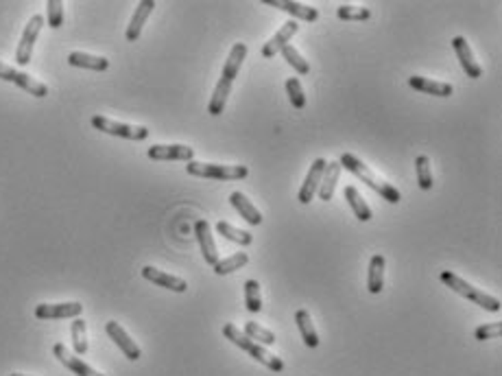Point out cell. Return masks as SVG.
Instances as JSON below:
<instances>
[{"instance_id": "34", "label": "cell", "mask_w": 502, "mask_h": 376, "mask_svg": "<svg viewBox=\"0 0 502 376\" xmlns=\"http://www.w3.org/2000/svg\"><path fill=\"white\" fill-rule=\"evenodd\" d=\"M245 302L249 313H260L263 311V298H260V285L258 280H247L245 283Z\"/></svg>"}, {"instance_id": "3", "label": "cell", "mask_w": 502, "mask_h": 376, "mask_svg": "<svg viewBox=\"0 0 502 376\" xmlns=\"http://www.w3.org/2000/svg\"><path fill=\"white\" fill-rule=\"evenodd\" d=\"M223 335H225V339H230L240 350H245L249 357H253L258 363H263L265 368H269L273 372H284V361L282 359L275 357V354H271L265 346H260V344L251 342L249 337H245L243 330H238L234 324H225L223 326Z\"/></svg>"}, {"instance_id": "17", "label": "cell", "mask_w": 502, "mask_h": 376, "mask_svg": "<svg viewBox=\"0 0 502 376\" xmlns=\"http://www.w3.org/2000/svg\"><path fill=\"white\" fill-rule=\"evenodd\" d=\"M299 31V25H297V20H289V22L282 27V29H279L271 39H269V42L263 46V57H275L279 51H282L286 44H291V37L295 35Z\"/></svg>"}, {"instance_id": "4", "label": "cell", "mask_w": 502, "mask_h": 376, "mask_svg": "<svg viewBox=\"0 0 502 376\" xmlns=\"http://www.w3.org/2000/svg\"><path fill=\"white\" fill-rule=\"evenodd\" d=\"M439 278H441V283H444L448 289H452L454 293H458V295H463V298L472 300L474 304L483 306L485 311H491V313H498V311H500V300H498V298H494V295L483 293L480 289L472 287L470 283H465L463 278H461V275H456V273H452V271L446 269V271L439 273Z\"/></svg>"}, {"instance_id": "16", "label": "cell", "mask_w": 502, "mask_h": 376, "mask_svg": "<svg viewBox=\"0 0 502 376\" xmlns=\"http://www.w3.org/2000/svg\"><path fill=\"white\" fill-rule=\"evenodd\" d=\"M53 354L55 357L62 361L70 372H74L77 376H105V374H100L96 372L92 365H88L86 361H81L79 357H74V354H70V350L64 346V344H55L53 346Z\"/></svg>"}, {"instance_id": "1", "label": "cell", "mask_w": 502, "mask_h": 376, "mask_svg": "<svg viewBox=\"0 0 502 376\" xmlns=\"http://www.w3.org/2000/svg\"><path fill=\"white\" fill-rule=\"evenodd\" d=\"M245 57H247V44L243 42H236L230 51V57H227V62H225V68H223V74H220L218 79V84L212 92V98H210V103H208V112L212 116H218L220 112L225 110V103H227V96L232 92V86H234V79L238 77V70L240 66H243L245 62Z\"/></svg>"}, {"instance_id": "10", "label": "cell", "mask_w": 502, "mask_h": 376, "mask_svg": "<svg viewBox=\"0 0 502 376\" xmlns=\"http://www.w3.org/2000/svg\"><path fill=\"white\" fill-rule=\"evenodd\" d=\"M105 332L110 335V339L123 350V354L129 359V361H138L140 357H143V350L138 348V344L129 337L127 330L120 326L118 322H107L105 324Z\"/></svg>"}, {"instance_id": "12", "label": "cell", "mask_w": 502, "mask_h": 376, "mask_svg": "<svg viewBox=\"0 0 502 376\" xmlns=\"http://www.w3.org/2000/svg\"><path fill=\"white\" fill-rule=\"evenodd\" d=\"M194 234H197V241H199V247L204 252V261L214 267L218 263V249H216V241L212 236V230H210V223L206 219H199L194 223Z\"/></svg>"}, {"instance_id": "23", "label": "cell", "mask_w": 502, "mask_h": 376, "mask_svg": "<svg viewBox=\"0 0 502 376\" xmlns=\"http://www.w3.org/2000/svg\"><path fill=\"white\" fill-rule=\"evenodd\" d=\"M385 287V256L374 254L369 261V275H367V289L369 293L378 295Z\"/></svg>"}, {"instance_id": "36", "label": "cell", "mask_w": 502, "mask_h": 376, "mask_svg": "<svg viewBox=\"0 0 502 376\" xmlns=\"http://www.w3.org/2000/svg\"><path fill=\"white\" fill-rule=\"evenodd\" d=\"M48 27L59 29L64 25V3L62 0H48Z\"/></svg>"}, {"instance_id": "31", "label": "cell", "mask_w": 502, "mask_h": 376, "mask_svg": "<svg viewBox=\"0 0 502 376\" xmlns=\"http://www.w3.org/2000/svg\"><path fill=\"white\" fill-rule=\"evenodd\" d=\"M88 326L81 318H74L72 326H70V335H72V346L77 354H86L88 352V335H86Z\"/></svg>"}, {"instance_id": "24", "label": "cell", "mask_w": 502, "mask_h": 376, "mask_svg": "<svg viewBox=\"0 0 502 376\" xmlns=\"http://www.w3.org/2000/svg\"><path fill=\"white\" fill-rule=\"evenodd\" d=\"M338 175H341V164L338 162H328L326 164V171H324V177H321V184H319V197L324 202H330L332 195L336 190V182H338Z\"/></svg>"}, {"instance_id": "37", "label": "cell", "mask_w": 502, "mask_h": 376, "mask_svg": "<svg viewBox=\"0 0 502 376\" xmlns=\"http://www.w3.org/2000/svg\"><path fill=\"white\" fill-rule=\"evenodd\" d=\"M500 332H502L500 322H494V324H483V326H478V328L474 330V337H476L478 342H487V339H496Z\"/></svg>"}, {"instance_id": "11", "label": "cell", "mask_w": 502, "mask_h": 376, "mask_svg": "<svg viewBox=\"0 0 502 376\" xmlns=\"http://www.w3.org/2000/svg\"><path fill=\"white\" fill-rule=\"evenodd\" d=\"M452 48H454V53H456V57H458L461 68L465 70V74H468L470 79L483 77V66H480L476 59H474V53H472V48H470V44H468V39H465L463 35H456V37L452 39Z\"/></svg>"}, {"instance_id": "30", "label": "cell", "mask_w": 502, "mask_h": 376, "mask_svg": "<svg viewBox=\"0 0 502 376\" xmlns=\"http://www.w3.org/2000/svg\"><path fill=\"white\" fill-rule=\"evenodd\" d=\"M415 173H417V184L421 190H430L432 188V171H430V160L428 155H417L415 160Z\"/></svg>"}, {"instance_id": "5", "label": "cell", "mask_w": 502, "mask_h": 376, "mask_svg": "<svg viewBox=\"0 0 502 376\" xmlns=\"http://www.w3.org/2000/svg\"><path fill=\"white\" fill-rule=\"evenodd\" d=\"M188 173L194 177H206V180H220V182H232V180H245L249 175V169L243 164L227 167V164H204V162H188Z\"/></svg>"}, {"instance_id": "33", "label": "cell", "mask_w": 502, "mask_h": 376, "mask_svg": "<svg viewBox=\"0 0 502 376\" xmlns=\"http://www.w3.org/2000/svg\"><path fill=\"white\" fill-rule=\"evenodd\" d=\"M279 53H282L284 55V59H286V62L299 72V74H308L310 72V66H308V59H304V57H301L299 55V51L293 46V44H286L282 51H279Z\"/></svg>"}, {"instance_id": "14", "label": "cell", "mask_w": 502, "mask_h": 376, "mask_svg": "<svg viewBox=\"0 0 502 376\" xmlns=\"http://www.w3.org/2000/svg\"><path fill=\"white\" fill-rule=\"evenodd\" d=\"M143 278L157 285V287H164L169 291H175V293H186L188 285L184 278H179V275H173V273H164L162 269H155L151 265H147L143 269Z\"/></svg>"}, {"instance_id": "13", "label": "cell", "mask_w": 502, "mask_h": 376, "mask_svg": "<svg viewBox=\"0 0 502 376\" xmlns=\"http://www.w3.org/2000/svg\"><path fill=\"white\" fill-rule=\"evenodd\" d=\"M147 155L151 160H182L190 162L194 157V149L188 145H153L149 147Z\"/></svg>"}, {"instance_id": "9", "label": "cell", "mask_w": 502, "mask_h": 376, "mask_svg": "<svg viewBox=\"0 0 502 376\" xmlns=\"http://www.w3.org/2000/svg\"><path fill=\"white\" fill-rule=\"evenodd\" d=\"M84 313L81 302H64V304H37L35 318L37 320H66V318H79Z\"/></svg>"}, {"instance_id": "15", "label": "cell", "mask_w": 502, "mask_h": 376, "mask_svg": "<svg viewBox=\"0 0 502 376\" xmlns=\"http://www.w3.org/2000/svg\"><path fill=\"white\" fill-rule=\"evenodd\" d=\"M326 164H328V162L324 160V157H317V160L312 162V167H310V171H308V175H306L304 184H301V188H299V197H297V200H299L301 204H310V202H312V195L319 190V184H321V177H324Z\"/></svg>"}, {"instance_id": "26", "label": "cell", "mask_w": 502, "mask_h": 376, "mask_svg": "<svg viewBox=\"0 0 502 376\" xmlns=\"http://www.w3.org/2000/svg\"><path fill=\"white\" fill-rule=\"evenodd\" d=\"M345 200H348V204H350V208L354 210V214H356V219L358 221H369L371 216H374V212H371V208L367 206V202L363 200V195L358 193V188L356 186H345Z\"/></svg>"}, {"instance_id": "20", "label": "cell", "mask_w": 502, "mask_h": 376, "mask_svg": "<svg viewBox=\"0 0 502 376\" xmlns=\"http://www.w3.org/2000/svg\"><path fill=\"white\" fill-rule=\"evenodd\" d=\"M230 204L238 210V214L243 216L247 223H251V226H260V223H263V214H260V210L251 204V200H247L243 193L234 190V193L230 195Z\"/></svg>"}, {"instance_id": "7", "label": "cell", "mask_w": 502, "mask_h": 376, "mask_svg": "<svg viewBox=\"0 0 502 376\" xmlns=\"http://www.w3.org/2000/svg\"><path fill=\"white\" fill-rule=\"evenodd\" d=\"M0 79H3V82H11V84H15L18 88L27 90L29 94H33V96H37V98H44V96L48 94L46 84L37 82V79L29 77L27 72H20V70L7 66V64H3V62H0Z\"/></svg>"}, {"instance_id": "27", "label": "cell", "mask_w": 502, "mask_h": 376, "mask_svg": "<svg viewBox=\"0 0 502 376\" xmlns=\"http://www.w3.org/2000/svg\"><path fill=\"white\" fill-rule=\"evenodd\" d=\"M216 232L220 236H225L227 241L238 243V245H251L253 243V234H249L247 230H238V228H234L227 221H218L216 223Z\"/></svg>"}, {"instance_id": "21", "label": "cell", "mask_w": 502, "mask_h": 376, "mask_svg": "<svg viewBox=\"0 0 502 376\" xmlns=\"http://www.w3.org/2000/svg\"><path fill=\"white\" fill-rule=\"evenodd\" d=\"M68 64L74 66V68H88V70L103 72V70L110 68V59L98 57V55H90V53H81V51H72L68 55Z\"/></svg>"}, {"instance_id": "38", "label": "cell", "mask_w": 502, "mask_h": 376, "mask_svg": "<svg viewBox=\"0 0 502 376\" xmlns=\"http://www.w3.org/2000/svg\"><path fill=\"white\" fill-rule=\"evenodd\" d=\"M9 376H27V374H9Z\"/></svg>"}, {"instance_id": "2", "label": "cell", "mask_w": 502, "mask_h": 376, "mask_svg": "<svg viewBox=\"0 0 502 376\" xmlns=\"http://www.w3.org/2000/svg\"><path fill=\"white\" fill-rule=\"evenodd\" d=\"M338 164H341V169H345V171H350L352 175H356L360 182H365L369 188H374L380 197H383L385 202H389V204H399V200H402V195H399V190L393 186V184H389V182H385L383 177H378L363 160H360V157H356L354 153H343L338 157Z\"/></svg>"}, {"instance_id": "32", "label": "cell", "mask_w": 502, "mask_h": 376, "mask_svg": "<svg viewBox=\"0 0 502 376\" xmlns=\"http://www.w3.org/2000/svg\"><path fill=\"white\" fill-rule=\"evenodd\" d=\"M286 94L291 98V105L295 110H304L306 108V94L304 88H301V82L297 77H289L286 79Z\"/></svg>"}, {"instance_id": "8", "label": "cell", "mask_w": 502, "mask_h": 376, "mask_svg": "<svg viewBox=\"0 0 502 376\" xmlns=\"http://www.w3.org/2000/svg\"><path fill=\"white\" fill-rule=\"evenodd\" d=\"M44 27V18L42 15H33L29 20V25L22 31V39H20L18 51H15V62L18 66H27L31 62V55H33V46H35V39L39 35Z\"/></svg>"}, {"instance_id": "22", "label": "cell", "mask_w": 502, "mask_h": 376, "mask_svg": "<svg viewBox=\"0 0 502 376\" xmlns=\"http://www.w3.org/2000/svg\"><path fill=\"white\" fill-rule=\"evenodd\" d=\"M409 86L417 92H424V94H432V96H450L454 92V88L450 84L444 82H432L428 77H411L409 79Z\"/></svg>"}, {"instance_id": "25", "label": "cell", "mask_w": 502, "mask_h": 376, "mask_svg": "<svg viewBox=\"0 0 502 376\" xmlns=\"http://www.w3.org/2000/svg\"><path fill=\"white\" fill-rule=\"evenodd\" d=\"M295 322H297V328L301 332V339L308 348H317L319 346V335L312 326V320H310V313L306 309H299L295 313Z\"/></svg>"}, {"instance_id": "35", "label": "cell", "mask_w": 502, "mask_h": 376, "mask_svg": "<svg viewBox=\"0 0 502 376\" xmlns=\"http://www.w3.org/2000/svg\"><path fill=\"white\" fill-rule=\"evenodd\" d=\"M336 15L341 20H369L371 18V9L354 7V5H341V7H336Z\"/></svg>"}, {"instance_id": "6", "label": "cell", "mask_w": 502, "mask_h": 376, "mask_svg": "<svg viewBox=\"0 0 502 376\" xmlns=\"http://www.w3.org/2000/svg\"><path fill=\"white\" fill-rule=\"evenodd\" d=\"M92 127L110 134V136H118V138H127V141H147L149 138V129L143 125H127V123H118L112 121L107 116H92Z\"/></svg>"}, {"instance_id": "29", "label": "cell", "mask_w": 502, "mask_h": 376, "mask_svg": "<svg viewBox=\"0 0 502 376\" xmlns=\"http://www.w3.org/2000/svg\"><path fill=\"white\" fill-rule=\"evenodd\" d=\"M243 335H245V337H249L251 342L260 344V346H271V344H275V335H273L271 330L263 328L260 324H256V322H247L245 328H243Z\"/></svg>"}, {"instance_id": "18", "label": "cell", "mask_w": 502, "mask_h": 376, "mask_svg": "<svg viewBox=\"0 0 502 376\" xmlns=\"http://www.w3.org/2000/svg\"><path fill=\"white\" fill-rule=\"evenodd\" d=\"M265 5L289 11L297 20H304V22H317L319 20V11L315 7H308L304 3H295V0H265Z\"/></svg>"}, {"instance_id": "19", "label": "cell", "mask_w": 502, "mask_h": 376, "mask_svg": "<svg viewBox=\"0 0 502 376\" xmlns=\"http://www.w3.org/2000/svg\"><path fill=\"white\" fill-rule=\"evenodd\" d=\"M153 9H155V0H143V3L136 7V11H133V15H131V22H129V27H127V33H125L127 42H136V39L140 37V33H143V27H145V22L149 20V15H151Z\"/></svg>"}, {"instance_id": "28", "label": "cell", "mask_w": 502, "mask_h": 376, "mask_svg": "<svg viewBox=\"0 0 502 376\" xmlns=\"http://www.w3.org/2000/svg\"><path fill=\"white\" fill-rule=\"evenodd\" d=\"M247 263H249V256H247L245 252H236V254L230 256V259L218 261V263L214 265V273H216V275H227V273H232V271H236V269H240V267H245Z\"/></svg>"}]
</instances>
